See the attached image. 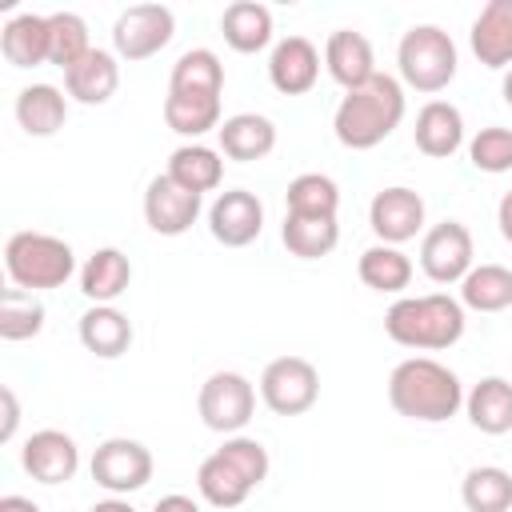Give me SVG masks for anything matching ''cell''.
<instances>
[{"mask_svg": "<svg viewBox=\"0 0 512 512\" xmlns=\"http://www.w3.org/2000/svg\"><path fill=\"white\" fill-rule=\"evenodd\" d=\"M260 400L276 416H304L320 400V372L304 356H276L260 372Z\"/></svg>", "mask_w": 512, "mask_h": 512, "instance_id": "ba28073f", "label": "cell"}, {"mask_svg": "<svg viewBox=\"0 0 512 512\" xmlns=\"http://www.w3.org/2000/svg\"><path fill=\"white\" fill-rule=\"evenodd\" d=\"M176 36V16L168 4H132L112 24V52L128 64L156 56Z\"/></svg>", "mask_w": 512, "mask_h": 512, "instance_id": "9c48e42d", "label": "cell"}, {"mask_svg": "<svg viewBox=\"0 0 512 512\" xmlns=\"http://www.w3.org/2000/svg\"><path fill=\"white\" fill-rule=\"evenodd\" d=\"M132 284V260L120 248H96L84 264H80V292L92 304H112L128 292Z\"/></svg>", "mask_w": 512, "mask_h": 512, "instance_id": "d4e9b609", "label": "cell"}, {"mask_svg": "<svg viewBox=\"0 0 512 512\" xmlns=\"http://www.w3.org/2000/svg\"><path fill=\"white\" fill-rule=\"evenodd\" d=\"M92 480L108 492V496H128V492H140L148 480H152V452L140 444V440H128V436H112L104 440L92 460Z\"/></svg>", "mask_w": 512, "mask_h": 512, "instance_id": "30bf717a", "label": "cell"}, {"mask_svg": "<svg viewBox=\"0 0 512 512\" xmlns=\"http://www.w3.org/2000/svg\"><path fill=\"white\" fill-rule=\"evenodd\" d=\"M0 52L12 68H36L48 64L52 52V36H48V16L40 12H16L4 28H0Z\"/></svg>", "mask_w": 512, "mask_h": 512, "instance_id": "7402d4cb", "label": "cell"}, {"mask_svg": "<svg viewBox=\"0 0 512 512\" xmlns=\"http://www.w3.org/2000/svg\"><path fill=\"white\" fill-rule=\"evenodd\" d=\"M196 412L204 420V428L220 432V436H240L256 412V388L248 376L240 372H212L204 384H200V396H196Z\"/></svg>", "mask_w": 512, "mask_h": 512, "instance_id": "52a82bcc", "label": "cell"}, {"mask_svg": "<svg viewBox=\"0 0 512 512\" xmlns=\"http://www.w3.org/2000/svg\"><path fill=\"white\" fill-rule=\"evenodd\" d=\"M464 412L476 432L484 436H504L512 432V380L504 376H484L464 392Z\"/></svg>", "mask_w": 512, "mask_h": 512, "instance_id": "cb8c5ba5", "label": "cell"}, {"mask_svg": "<svg viewBox=\"0 0 512 512\" xmlns=\"http://www.w3.org/2000/svg\"><path fill=\"white\" fill-rule=\"evenodd\" d=\"M220 152L228 160H240V164H252V160H264L272 148H276V124L260 112H236L228 116L220 128Z\"/></svg>", "mask_w": 512, "mask_h": 512, "instance_id": "603a6c76", "label": "cell"}, {"mask_svg": "<svg viewBox=\"0 0 512 512\" xmlns=\"http://www.w3.org/2000/svg\"><path fill=\"white\" fill-rule=\"evenodd\" d=\"M4 272H8L12 288L48 292V288L68 284V276L76 272V252L68 240H60L52 232L20 228L4 244Z\"/></svg>", "mask_w": 512, "mask_h": 512, "instance_id": "5b68a950", "label": "cell"}, {"mask_svg": "<svg viewBox=\"0 0 512 512\" xmlns=\"http://www.w3.org/2000/svg\"><path fill=\"white\" fill-rule=\"evenodd\" d=\"M284 212L292 216H336L340 208V188L332 176L324 172H300L288 180V192H284Z\"/></svg>", "mask_w": 512, "mask_h": 512, "instance_id": "e575fe53", "label": "cell"}, {"mask_svg": "<svg viewBox=\"0 0 512 512\" xmlns=\"http://www.w3.org/2000/svg\"><path fill=\"white\" fill-rule=\"evenodd\" d=\"M204 196L188 192L184 184H176L168 172L152 176L148 188H144V224L156 232V236H184L196 216H200V204Z\"/></svg>", "mask_w": 512, "mask_h": 512, "instance_id": "5bb4252c", "label": "cell"}, {"mask_svg": "<svg viewBox=\"0 0 512 512\" xmlns=\"http://www.w3.org/2000/svg\"><path fill=\"white\" fill-rule=\"evenodd\" d=\"M268 448L256 436H224V444L200 460L196 488L212 508H240L268 480Z\"/></svg>", "mask_w": 512, "mask_h": 512, "instance_id": "3957f363", "label": "cell"}, {"mask_svg": "<svg viewBox=\"0 0 512 512\" xmlns=\"http://www.w3.org/2000/svg\"><path fill=\"white\" fill-rule=\"evenodd\" d=\"M48 36H52V52H48V64L56 68H72L80 64L88 52H92V36H88V24L84 16L76 12H48Z\"/></svg>", "mask_w": 512, "mask_h": 512, "instance_id": "8d00e7d4", "label": "cell"}, {"mask_svg": "<svg viewBox=\"0 0 512 512\" xmlns=\"http://www.w3.org/2000/svg\"><path fill=\"white\" fill-rule=\"evenodd\" d=\"M460 304L472 312H504L512 308V268L504 264H472L460 280Z\"/></svg>", "mask_w": 512, "mask_h": 512, "instance_id": "1f68e13d", "label": "cell"}, {"mask_svg": "<svg viewBox=\"0 0 512 512\" xmlns=\"http://www.w3.org/2000/svg\"><path fill=\"white\" fill-rule=\"evenodd\" d=\"M152 512H200V504L192 496H184V492H168V496H160L152 504Z\"/></svg>", "mask_w": 512, "mask_h": 512, "instance_id": "ab89813d", "label": "cell"}, {"mask_svg": "<svg viewBox=\"0 0 512 512\" xmlns=\"http://www.w3.org/2000/svg\"><path fill=\"white\" fill-rule=\"evenodd\" d=\"M464 304L448 292H428V296H400L384 312V332L400 348L416 352H444L464 336Z\"/></svg>", "mask_w": 512, "mask_h": 512, "instance_id": "277c9868", "label": "cell"}, {"mask_svg": "<svg viewBox=\"0 0 512 512\" xmlns=\"http://www.w3.org/2000/svg\"><path fill=\"white\" fill-rule=\"evenodd\" d=\"M120 88V56L108 52V48H92L80 64H72L64 72V92L76 100V104H108Z\"/></svg>", "mask_w": 512, "mask_h": 512, "instance_id": "d6986e66", "label": "cell"}, {"mask_svg": "<svg viewBox=\"0 0 512 512\" xmlns=\"http://www.w3.org/2000/svg\"><path fill=\"white\" fill-rule=\"evenodd\" d=\"M20 464L32 480L40 484H68L80 472V448L68 432L60 428H40L24 440L20 448Z\"/></svg>", "mask_w": 512, "mask_h": 512, "instance_id": "9a60e30c", "label": "cell"}, {"mask_svg": "<svg viewBox=\"0 0 512 512\" xmlns=\"http://www.w3.org/2000/svg\"><path fill=\"white\" fill-rule=\"evenodd\" d=\"M268 80L280 96H304L320 80V48L308 36H284L268 52Z\"/></svg>", "mask_w": 512, "mask_h": 512, "instance_id": "2e32d148", "label": "cell"}, {"mask_svg": "<svg viewBox=\"0 0 512 512\" xmlns=\"http://www.w3.org/2000/svg\"><path fill=\"white\" fill-rule=\"evenodd\" d=\"M460 500L468 512H508L512 508V472L500 464H476L460 480Z\"/></svg>", "mask_w": 512, "mask_h": 512, "instance_id": "d6a6232c", "label": "cell"}, {"mask_svg": "<svg viewBox=\"0 0 512 512\" xmlns=\"http://www.w3.org/2000/svg\"><path fill=\"white\" fill-rule=\"evenodd\" d=\"M472 256L476 244L460 220H440L420 240V272L432 284H460L472 272Z\"/></svg>", "mask_w": 512, "mask_h": 512, "instance_id": "8fae6325", "label": "cell"}, {"mask_svg": "<svg viewBox=\"0 0 512 512\" xmlns=\"http://www.w3.org/2000/svg\"><path fill=\"white\" fill-rule=\"evenodd\" d=\"M396 64H400V84L432 96L456 80L460 56L440 24H412L396 44Z\"/></svg>", "mask_w": 512, "mask_h": 512, "instance_id": "8992f818", "label": "cell"}, {"mask_svg": "<svg viewBox=\"0 0 512 512\" xmlns=\"http://www.w3.org/2000/svg\"><path fill=\"white\" fill-rule=\"evenodd\" d=\"M324 68L328 76L352 92L360 84H368L376 76V56H372V44L364 32H352V28H336L328 40H324Z\"/></svg>", "mask_w": 512, "mask_h": 512, "instance_id": "ac0fdd59", "label": "cell"}, {"mask_svg": "<svg viewBox=\"0 0 512 512\" xmlns=\"http://www.w3.org/2000/svg\"><path fill=\"white\" fill-rule=\"evenodd\" d=\"M356 272H360L364 288L388 292V296H400L412 284V260H408V252H400L396 244H380V240L360 252Z\"/></svg>", "mask_w": 512, "mask_h": 512, "instance_id": "f1b7e54d", "label": "cell"}, {"mask_svg": "<svg viewBox=\"0 0 512 512\" xmlns=\"http://www.w3.org/2000/svg\"><path fill=\"white\" fill-rule=\"evenodd\" d=\"M44 332V304L36 292L24 288H4L0 292V340H32Z\"/></svg>", "mask_w": 512, "mask_h": 512, "instance_id": "d590c367", "label": "cell"}, {"mask_svg": "<svg viewBox=\"0 0 512 512\" xmlns=\"http://www.w3.org/2000/svg\"><path fill=\"white\" fill-rule=\"evenodd\" d=\"M220 32H224V44L232 52H264L272 44V8L256 4V0H236L224 8L220 16Z\"/></svg>", "mask_w": 512, "mask_h": 512, "instance_id": "83f0119b", "label": "cell"}, {"mask_svg": "<svg viewBox=\"0 0 512 512\" xmlns=\"http://www.w3.org/2000/svg\"><path fill=\"white\" fill-rule=\"evenodd\" d=\"M388 404L404 420L444 424L464 408V384L448 364L432 356H408L388 376Z\"/></svg>", "mask_w": 512, "mask_h": 512, "instance_id": "7a4b0ae2", "label": "cell"}, {"mask_svg": "<svg viewBox=\"0 0 512 512\" xmlns=\"http://www.w3.org/2000/svg\"><path fill=\"white\" fill-rule=\"evenodd\" d=\"M468 44L484 68L508 72L512 68V0H488L472 20Z\"/></svg>", "mask_w": 512, "mask_h": 512, "instance_id": "e0dca14e", "label": "cell"}, {"mask_svg": "<svg viewBox=\"0 0 512 512\" xmlns=\"http://www.w3.org/2000/svg\"><path fill=\"white\" fill-rule=\"evenodd\" d=\"M404 108H408L404 84L396 76H388V72H376L368 84L344 92V100L332 112V132H336V140L344 148L368 152V148L384 144L400 128Z\"/></svg>", "mask_w": 512, "mask_h": 512, "instance_id": "6da1fadb", "label": "cell"}, {"mask_svg": "<svg viewBox=\"0 0 512 512\" xmlns=\"http://www.w3.org/2000/svg\"><path fill=\"white\" fill-rule=\"evenodd\" d=\"M68 120V96L56 84H28L16 92V124L28 136H56Z\"/></svg>", "mask_w": 512, "mask_h": 512, "instance_id": "484cf974", "label": "cell"}, {"mask_svg": "<svg viewBox=\"0 0 512 512\" xmlns=\"http://www.w3.org/2000/svg\"><path fill=\"white\" fill-rule=\"evenodd\" d=\"M168 176L176 184H184L188 192H196V196L216 192L220 180H224V152L220 148H208L200 140H188V144H180L168 156Z\"/></svg>", "mask_w": 512, "mask_h": 512, "instance_id": "4316f807", "label": "cell"}, {"mask_svg": "<svg viewBox=\"0 0 512 512\" xmlns=\"http://www.w3.org/2000/svg\"><path fill=\"white\" fill-rule=\"evenodd\" d=\"M424 216H428L424 196L416 188H408V184L380 188L372 196V204H368V224H372L376 240L380 244H396V248L424 232Z\"/></svg>", "mask_w": 512, "mask_h": 512, "instance_id": "7c38bea8", "label": "cell"}, {"mask_svg": "<svg viewBox=\"0 0 512 512\" xmlns=\"http://www.w3.org/2000/svg\"><path fill=\"white\" fill-rule=\"evenodd\" d=\"M0 404H4V424H0V440L8 444L16 436V424H20V404H16V392L4 384L0 388Z\"/></svg>", "mask_w": 512, "mask_h": 512, "instance_id": "f35d334b", "label": "cell"}, {"mask_svg": "<svg viewBox=\"0 0 512 512\" xmlns=\"http://www.w3.org/2000/svg\"><path fill=\"white\" fill-rule=\"evenodd\" d=\"M280 240L292 256L320 260L340 244V224H336V216H292V212H284Z\"/></svg>", "mask_w": 512, "mask_h": 512, "instance_id": "f546056e", "label": "cell"}, {"mask_svg": "<svg viewBox=\"0 0 512 512\" xmlns=\"http://www.w3.org/2000/svg\"><path fill=\"white\" fill-rule=\"evenodd\" d=\"M412 140L424 156L432 160H448L460 152L464 144V116L452 100H428L420 112H416V128H412Z\"/></svg>", "mask_w": 512, "mask_h": 512, "instance_id": "ffe728a7", "label": "cell"}, {"mask_svg": "<svg viewBox=\"0 0 512 512\" xmlns=\"http://www.w3.org/2000/svg\"><path fill=\"white\" fill-rule=\"evenodd\" d=\"M468 160H472V168H480L488 176L512 172V128H504V124L480 128L468 140Z\"/></svg>", "mask_w": 512, "mask_h": 512, "instance_id": "74e56055", "label": "cell"}, {"mask_svg": "<svg viewBox=\"0 0 512 512\" xmlns=\"http://www.w3.org/2000/svg\"><path fill=\"white\" fill-rule=\"evenodd\" d=\"M208 232L224 248H248L264 232V204L248 188H228L208 204Z\"/></svg>", "mask_w": 512, "mask_h": 512, "instance_id": "4fadbf2b", "label": "cell"}, {"mask_svg": "<svg viewBox=\"0 0 512 512\" xmlns=\"http://www.w3.org/2000/svg\"><path fill=\"white\" fill-rule=\"evenodd\" d=\"M164 124L176 136H204L212 128H220V96H200V92H168L164 96Z\"/></svg>", "mask_w": 512, "mask_h": 512, "instance_id": "4dcf8cb0", "label": "cell"}, {"mask_svg": "<svg viewBox=\"0 0 512 512\" xmlns=\"http://www.w3.org/2000/svg\"><path fill=\"white\" fill-rule=\"evenodd\" d=\"M496 224H500V236L512 244V188L500 196V204H496Z\"/></svg>", "mask_w": 512, "mask_h": 512, "instance_id": "60d3db41", "label": "cell"}, {"mask_svg": "<svg viewBox=\"0 0 512 512\" xmlns=\"http://www.w3.org/2000/svg\"><path fill=\"white\" fill-rule=\"evenodd\" d=\"M168 92H200V96H220L224 92V64L212 48H188L176 56Z\"/></svg>", "mask_w": 512, "mask_h": 512, "instance_id": "836d02e7", "label": "cell"}, {"mask_svg": "<svg viewBox=\"0 0 512 512\" xmlns=\"http://www.w3.org/2000/svg\"><path fill=\"white\" fill-rule=\"evenodd\" d=\"M500 96H504V104L512 108V68L504 72V80H500Z\"/></svg>", "mask_w": 512, "mask_h": 512, "instance_id": "ee69618b", "label": "cell"}, {"mask_svg": "<svg viewBox=\"0 0 512 512\" xmlns=\"http://www.w3.org/2000/svg\"><path fill=\"white\" fill-rule=\"evenodd\" d=\"M88 512H136V508H132L124 496H104V500H96Z\"/></svg>", "mask_w": 512, "mask_h": 512, "instance_id": "7bdbcfd3", "label": "cell"}, {"mask_svg": "<svg viewBox=\"0 0 512 512\" xmlns=\"http://www.w3.org/2000/svg\"><path fill=\"white\" fill-rule=\"evenodd\" d=\"M0 512H40V504L12 492V496H0Z\"/></svg>", "mask_w": 512, "mask_h": 512, "instance_id": "b9f144b4", "label": "cell"}, {"mask_svg": "<svg viewBox=\"0 0 512 512\" xmlns=\"http://www.w3.org/2000/svg\"><path fill=\"white\" fill-rule=\"evenodd\" d=\"M76 336H80V344H84L92 356L116 360V356H124V352L132 348V320H128L116 304H92V308L80 316Z\"/></svg>", "mask_w": 512, "mask_h": 512, "instance_id": "44dd1931", "label": "cell"}]
</instances>
